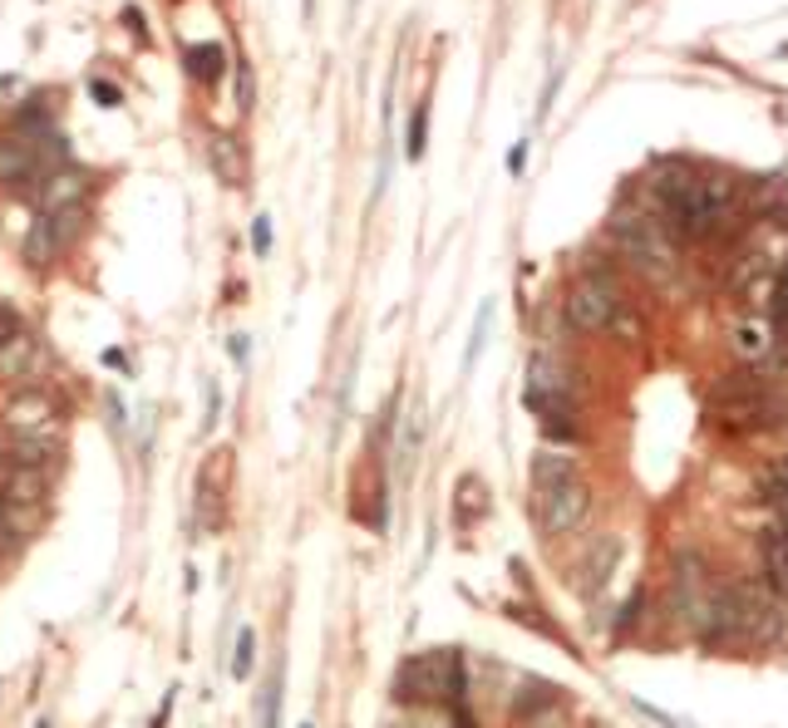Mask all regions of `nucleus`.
<instances>
[{
  "label": "nucleus",
  "instance_id": "f257e3e1",
  "mask_svg": "<svg viewBox=\"0 0 788 728\" xmlns=\"http://www.w3.org/2000/svg\"><path fill=\"white\" fill-rule=\"evenodd\" d=\"M650 193H656V207L666 217V231H676L686 241L710 237L734 203L730 177H705V173H690V167H660Z\"/></svg>",
  "mask_w": 788,
  "mask_h": 728
},
{
  "label": "nucleus",
  "instance_id": "f03ea898",
  "mask_svg": "<svg viewBox=\"0 0 788 728\" xmlns=\"http://www.w3.org/2000/svg\"><path fill=\"white\" fill-rule=\"evenodd\" d=\"M612 241L636 276L656 281V286H666V281L676 276L680 257H676V241H670L666 221H656L646 213H622L612 221Z\"/></svg>",
  "mask_w": 788,
  "mask_h": 728
},
{
  "label": "nucleus",
  "instance_id": "7ed1b4c3",
  "mask_svg": "<svg viewBox=\"0 0 788 728\" xmlns=\"http://www.w3.org/2000/svg\"><path fill=\"white\" fill-rule=\"evenodd\" d=\"M710 424L730 438H759V434H774V428L788 424V399L779 389H759L749 399H734V404H720L710 409Z\"/></svg>",
  "mask_w": 788,
  "mask_h": 728
},
{
  "label": "nucleus",
  "instance_id": "20e7f679",
  "mask_svg": "<svg viewBox=\"0 0 788 728\" xmlns=\"http://www.w3.org/2000/svg\"><path fill=\"white\" fill-rule=\"evenodd\" d=\"M528 512L542 536H572L576 526L592 517V488H586L582 478L557 482V488H532Z\"/></svg>",
  "mask_w": 788,
  "mask_h": 728
},
{
  "label": "nucleus",
  "instance_id": "39448f33",
  "mask_svg": "<svg viewBox=\"0 0 788 728\" xmlns=\"http://www.w3.org/2000/svg\"><path fill=\"white\" fill-rule=\"evenodd\" d=\"M444 694H449V650L404 655V664L395 674V704L424 709V704H444Z\"/></svg>",
  "mask_w": 788,
  "mask_h": 728
},
{
  "label": "nucleus",
  "instance_id": "423d86ee",
  "mask_svg": "<svg viewBox=\"0 0 788 728\" xmlns=\"http://www.w3.org/2000/svg\"><path fill=\"white\" fill-rule=\"evenodd\" d=\"M622 311H626V295L616 286H606V281L582 276L572 291H566V320H572L582 335H612V325Z\"/></svg>",
  "mask_w": 788,
  "mask_h": 728
},
{
  "label": "nucleus",
  "instance_id": "0eeeda50",
  "mask_svg": "<svg viewBox=\"0 0 788 728\" xmlns=\"http://www.w3.org/2000/svg\"><path fill=\"white\" fill-rule=\"evenodd\" d=\"M50 177V163L40 157V148L20 133H6L0 139V187L10 193H25V187H40Z\"/></svg>",
  "mask_w": 788,
  "mask_h": 728
},
{
  "label": "nucleus",
  "instance_id": "6e6552de",
  "mask_svg": "<svg viewBox=\"0 0 788 728\" xmlns=\"http://www.w3.org/2000/svg\"><path fill=\"white\" fill-rule=\"evenodd\" d=\"M6 424L15 428V434H45V428L55 424V404H50V394H40V389H20V394L6 399Z\"/></svg>",
  "mask_w": 788,
  "mask_h": 728
},
{
  "label": "nucleus",
  "instance_id": "1a4fd4ad",
  "mask_svg": "<svg viewBox=\"0 0 788 728\" xmlns=\"http://www.w3.org/2000/svg\"><path fill=\"white\" fill-rule=\"evenodd\" d=\"M616 562H622V542L616 536H602V542L592 546V552L582 556V566H576V590H582L586 600L596 596V590H606V582H612Z\"/></svg>",
  "mask_w": 788,
  "mask_h": 728
},
{
  "label": "nucleus",
  "instance_id": "9d476101",
  "mask_svg": "<svg viewBox=\"0 0 788 728\" xmlns=\"http://www.w3.org/2000/svg\"><path fill=\"white\" fill-rule=\"evenodd\" d=\"M84 173H75V167H55V173L45 177V183L35 187V207H40V217H50V213H65V207H79V197H84Z\"/></svg>",
  "mask_w": 788,
  "mask_h": 728
},
{
  "label": "nucleus",
  "instance_id": "9b49d317",
  "mask_svg": "<svg viewBox=\"0 0 788 728\" xmlns=\"http://www.w3.org/2000/svg\"><path fill=\"white\" fill-rule=\"evenodd\" d=\"M552 709H557V684L538 680V674H528V680L512 689L508 719H512V724H532V719H542V714H552Z\"/></svg>",
  "mask_w": 788,
  "mask_h": 728
},
{
  "label": "nucleus",
  "instance_id": "f8f14e48",
  "mask_svg": "<svg viewBox=\"0 0 788 728\" xmlns=\"http://www.w3.org/2000/svg\"><path fill=\"white\" fill-rule=\"evenodd\" d=\"M759 562H764V582H769V590L788 606V522H779V526H769V532H764Z\"/></svg>",
  "mask_w": 788,
  "mask_h": 728
},
{
  "label": "nucleus",
  "instance_id": "ddd939ff",
  "mask_svg": "<svg viewBox=\"0 0 788 728\" xmlns=\"http://www.w3.org/2000/svg\"><path fill=\"white\" fill-rule=\"evenodd\" d=\"M65 251V241H60V231H55V221L50 217H35L30 221V231H25V241H20V257H25V267H35V271H45L50 261Z\"/></svg>",
  "mask_w": 788,
  "mask_h": 728
},
{
  "label": "nucleus",
  "instance_id": "4468645a",
  "mask_svg": "<svg viewBox=\"0 0 788 728\" xmlns=\"http://www.w3.org/2000/svg\"><path fill=\"white\" fill-rule=\"evenodd\" d=\"M207 163H213V173L223 177L227 187L247 183V157H241V143L233 133H213V139H207Z\"/></svg>",
  "mask_w": 788,
  "mask_h": 728
},
{
  "label": "nucleus",
  "instance_id": "2eb2a0df",
  "mask_svg": "<svg viewBox=\"0 0 788 728\" xmlns=\"http://www.w3.org/2000/svg\"><path fill=\"white\" fill-rule=\"evenodd\" d=\"M734 355L744 365H764L774 355V325L769 320H740L734 325Z\"/></svg>",
  "mask_w": 788,
  "mask_h": 728
},
{
  "label": "nucleus",
  "instance_id": "dca6fc26",
  "mask_svg": "<svg viewBox=\"0 0 788 728\" xmlns=\"http://www.w3.org/2000/svg\"><path fill=\"white\" fill-rule=\"evenodd\" d=\"M528 478H532V488H557V482L582 478V472H576V458H566V453H557V448H538V453H532Z\"/></svg>",
  "mask_w": 788,
  "mask_h": 728
},
{
  "label": "nucleus",
  "instance_id": "f3484780",
  "mask_svg": "<svg viewBox=\"0 0 788 728\" xmlns=\"http://www.w3.org/2000/svg\"><path fill=\"white\" fill-rule=\"evenodd\" d=\"M0 492L10 498V508H40L45 502V478L30 468H6L0 472Z\"/></svg>",
  "mask_w": 788,
  "mask_h": 728
},
{
  "label": "nucleus",
  "instance_id": "a211bd4d",
  "mask_svg": "<svg viewBox=\"0 0 788 728\" xmlns=\"http://www.w3.org/2000/svg\"><path fill=\"white\" fill-rule=\"evenodd\" d=\"M55 443L50 438H40V434H15L10 438V468H30V472H40L50 458H55Z\"/></svg>",
  "mask_w": 788,
  "mask_h": 728
},
{
  "label": "nucleus",
  "instance_id": "6ab92c4d",
  "mask_svg": "<svg viewBox=\"0 0 788 728\" xmlns=\"http://www.w3.org/2000/svg\"><path fill=\"white\" fill-rule=\"evenodd\" d=\"M183 59H187V74H193L197 84H217V79H223V69H227V50L217 45V40H207V45H193Z\"/></svg>",
  "mask_w": 788,
  "mask_h": 728
},
{
  "label": "nucleus",
  "instance_id": "aec40b11",
  "mask_svg": "<svg viewBox=\"0 0 788 728\" xmlns=\"http://www.w3.org/2000/svg\"><path fill=\"white\" fill-rule=\"evenodd\" d=\"M30 369H35V340L20 330L15 340L0 350V379H20V374H30Z\"/></svg>",
  "mask_w": 788,
  "mask_h": 728
},
{
  "label": "nucleus",
  "instance_id": "412c9836",
  "mask_svg": "<svg viewBox=\"0 0 788 728\" xmlns=\"http://www.w3.org/2000/svg\"><path fill=\"white\" fill-rule=\"evenodd\" d=\"M478 512H488V488L468 472V478H458V522L468 526Z\"/></svg>",
  "mask_w": 788,
  "mask_h": 728
},
{
  "label": "nucleus",
  "instance_id": "4be33fe9",
  "mask_svg": "<svg viewBox=\"0 0 788 728\" xmlns=\"http://www.w3.org/2000/svg\"><path fill=\"white\" fill-rule=\"evenodd\" d=\"M251 664H257V630L241 626L237 630V650H233V680H247Z\"/></svg>",
  "mask_w": 788,
  "mask_h": 728
},
{
  "label": "nucleus",
  "instance_id": "5701e85b",
  "mask_svg": "<svg viewBox=\"0 0 788 728\" xmlns=\"http://www.w3.org/2000/svg\"><path fill=\"white\" fill-rule=\"evenodd\" d=\"M424 139H429V109L419 104V109L409 113V143H404L409 163H419V157H424Z\"/></svg>",
  "mask_w": 788,
  "mask_h": 728
},
{
  "label": "nucleus",
  "instance_id": "b1692460",
  "mask_svg": "<svg viewBox=\"0 0 788 728\" xmlns=\"http://www.w3.org/2000/svg\"><path fill=\"white\" fill-rule=\"evenodd\" d=\"M50 221H55V231H60V241H75L79 231H84V221H89V213H84V203L79 207H65V213H50Z\"/></svg>",
  "mask_w": 788,
  "mask_h": 728
},
{
  "label": "nucleus",
  "instance_id": "393cba45",
  "mask_svg": "<svg viewBox=\"0 0 788 728\" xmlns=\"http://www.w3.org/2000/svg\"><path fill=\"white\" fill-rule=\"evenodd\" d=\"M488 325H493V301H483L478 305V320H473V340H468V350H464V369H473V360H478L483 340H488Z\"/></svg>",
  "mask_w": 788,
  "mask_h": 728
},
{
  "label": "nucleus",
  "instance_id": "a878e982",
  "mask_svg": "<svg viewBox=\"0 0 788 728\" xmlns=\"http://www.w3.org/2000/svg\"><path fill=\"white\" fill-rule=\"evenodd\" d=\"M261 728H281V670L271 674L267 699H261Z\"/></svg>",
  "mask_w": 788,
  "mask_h": 728
},
{
  "label": "nucleus",
  "instance_id": "bb28decb",
  "mask_svg": "<svg viewBox=\"0 0 788 728\" xmlns=\"http://www.w3.org/2000/svg\"><path fill=\"white\" fill-rule=\"evenodd\" d=\"M20 546V526H15V508H10V498L0 492V552H15Z\"/></svg>",
  "mask_w": 788,
  "mask_h": 728
},
{
  "label": "nucleus",
  "instance_id": "cd10ccee",
  "mask_svg": "<svg viewBox=\"0 0 788 728\" xmlns=\"http://www.w3.org/2000/svg\"><path fill=\"white\" fill-rule=\"evenodd\" d=\"M251 104H257V79H251V65H247V59H237V109L251 113Z\"/></svg>",
  "mask_w": 788,
  "mask_h": 728
},
{
  "label": "nucleus",
  "instance_id": "c85d7f7f",
  "mask_svg": "<svg viewBox=\"0 0 788 728\" xmlns=\"http://www.w3.org/2000/svg\"><path fill=\"white\" fill-rule=\"evenodd\" d=\"M640 610H646V590H630V596H626V606H622V616H616V635H626V630L630 626H636V620H640Z\"/></svg>",
  "mask_w": 788,
  "mask_h": 728
},
{
  "label": "nucleus",
  "instance_id": "c756f323",
  "mask_svg": "<svg viewBox=\"0 0 788 728\" xmlns=\"http://www.w3.org/2000/svg\"><path fill=\"white\" fill-rule=\"evenodd\" d=\"M89 94H94V104H99V109H119V104H123V89H119V84H109V79H89Z\"/></svg>",
  "mask_w": 788,
  "mask_h": 728
},
{
  "label": "nucleus",
  "instance_id": "7c9ffc66",
  "mask_svg": "<svg viewBox=\"0 0 788 728\" xmlns=\"http://www.w3.org/2000/svg\"><path fill=\"white\" fill-rule=\"evenodd\" d=\"M774 325L788 330V271H779V286H774Z\"/></svg>",
  "mask_w": 788,
  "mask_h": 728
},
{
  "label": "nucleus",
  "instance_id": "2f4dec72",
  "mask_svg": "<svg viewBox=\"0 0 788 728\" xmlns=\"http://www.w3.org/2000/svg\"><path fill=\"white\" fill-rule=\"evenodd\" d=\"M251 251H257V257H267V251H271V217L251 221Z\"/></svg>",
  "mask_w": 788,
  "mask_h": 728
},
{
  "label": "nucleus",
  "instance_id": "473e14b6",
  "mask_svg": "<svg viewBox=\"0 0 788 728\" xmlns=\"http://www.w3.org/2000/svg\"><path fill=\"white\" fill-rule=\"evenodd\" d=\"M15 335H20V315H15V311H10V305H6V301H0V350H6V345H10V340H15Z\"/></svg>",
  "mask_w": 788,
  "mask_h": 728
},
{
  "label": "nucleus",
  "instance_id": "72a5a7b5",
  "mask_svg": "<svg viewBox=\"0 0 788 728\" xmlns=\"http://www.w3.org/2000/svg\"><path fill=\"white\" fill-rule=\"evenodd\" d=\"M528 153H532L528 139H518V143L508 148V173H512V177H522V173H528Z\"/></svg>",
  "mask_w": 788,
  "mask_h": 728
},
{
  "label": "nucleus",
  "instance_id": "f704fd0d",
  "mask_svg": "<svg viewBox=\"0 0 788 728\" xmlns=\"http://www.w3.org/2000/svg\"><path fill=\"white\" fill-rule=\"evenodd\" d=\"M173 704H177V689H168V694H163V704H158V714H153V724H149V728H168V719H173Z\"/></svg>",
  "mask_w": 788,
  "mask_h": 728
},
{
  "label": "nucleus",
  "instance_id": "c9c22d12",
  "mask_svg": "<svg viewBox=\"0 0 788 728\" xmlns=\"http://www.w3.org/2000/svg\"><path fill=\"white\" fill-rule=\"evenodd\" d=\"M449 728H478V724H473L468 704H449Z\"/></svg>",
  "mask_w": 788,
  "mask_h": 728
},
{
  "label": "nucleus",
  "instance_id": "e433bc0d",
  "mask_svg": "<svg viewBox=\"0 0 788 728\" xmlns=\"http://www.w3.org/2000/svg\"><path fill=\"white\" fill-rule=\"evenodd\" d=\"M636 714H646V719H650V724H660V728H686V724H676V719H670V714L650 709V704H640V699H636Z\"/></svg>",
  "mask_w": 788,
  "mask_h": 728
},
{
  "label": "nucleus",
  "instance_id": "4c0bfd02",
  "mask_svg": "<svg viewBox=\"0 0 788 728\" xmlns=\"http://www.w3.org/2000/svg\"><path fill=\"white\" fill-rule=\"evenodd\" d=\"M217 414H223V394H217V384H207V419H203V424L213 428V424H217Z\"/></svg>",
  "mask_w": 788,
  "mask_h": 728
},
{
  "label": "nucleus",
  "instance_id": "58836bf2",
  "mask_svg": "<svg viewBox=\"0 0 788 728\" xmlns=\"http://www.w3.org/2000/svg\"><path fill=\"white\" fill-rule=\"evenodd\" d=\"M227 350H233V360H237V365H247V350H251L247 335H233V345H227Z\"/></svg>",
  "mask_w": 788,
  "mask_h": 728
},
{
  "label": "nucleus",
  "instance_id": "ea45409f",
  "mask_svg": "<svg viewBox=\"0 0 788 728\" xmlns=\"http://www.w3.org/2000/svg\"><path fill=\"white\" fill-rule=\"evenodd\" d=\"M104 365H109V369H129V360H123V350H104Z\"/></svg>",
  "mask_w": 788,
  "mask_h": 728
},
{
  "label": "nucleus",
  "instance_id": "a19ab883",
  "mask_svg": "<svg viewBox=\"0 0 788 728\" xmlns=\"http://www.w3.org/2000/svg\"><path fill=\"white\" fill-rule=\"evenodd\" d=\"M301 15H306V20L315 15V0H301Z\"/></svg>",
  "mask_w": 788,
  "mask_h": 728
},
{
  "label": "nucleus",
  "instance_id": "79ce46f5",
  "mask_svg": "<svg viewBox=\"0 0 788 728\" xmlns=\"http://www.w3.org/2000/svg\"><path fill=\"white\" fill-rule=\"evenodd\" d=\"M0 458H10V448H6V443H0Z\"/></svg>",
  "mask_w": 788,
  "mask_h": 728
},
{
  "label": "nucleus",
  "instance_id": "37998d69",
  "mask_svg": "<svg viewBox=\"0 0 788 728\" xmlns=\"http://www.w3.org/2000/svg\"><path fill=\"white\" fill-rule=\"evenodd\" d=\"M306 728H311V724H306Z\"/></svg>",
  "mask_w": 788,
  "mask_h": 728
}]
</instances>
